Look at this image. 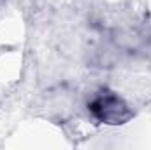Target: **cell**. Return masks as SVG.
<instances>
[{"label": "cell", "instance_id": "obj_1", "mask_svg": "<svg viewBox=\"0 0 151 150\" xmlns=\"http://www.w3.org/2000/svg\"><path fill=\"white\" fill-rule=\"evenodd\" d=\"M93 111L97 113L99 118L107 120V122H118V120H123V118L128 117V113L125 110V106L121 104V101L113 97V95L100 97L93 104Z\"/></svg>", "mask_w": 151, "mask_h": 150}]
</instances>
